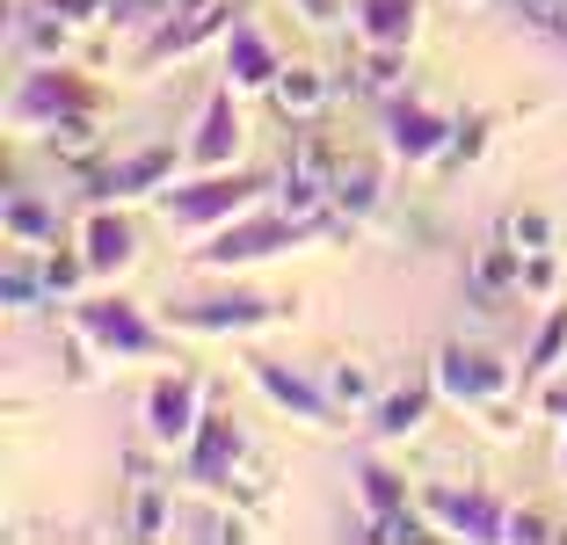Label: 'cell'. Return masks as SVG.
<instances>
[{"label":"cell","instance_id":"6da1fadb","mask_svg":"<svg viewBox=\"0 0 567 545\" xmlns=\"http://www.w3.org/2000/svg\"><path fill=\"white\" fill-rule=\"evenodd\" d=\"M334 182H342V153H334L328 138L306 132L299 146H291V161H284V204H291L299 218H313V212L334 204Z\"/></svg>","mask_w":567,"mask_h":545},{"label":"cell","instance_id":"7a4b0ae2","mask_svg":"<svg viewBox=\"0 0 567 545\" xmlns=\"http://www.w3.org/2000/svg\"><path fill=\"white\" fill-rule=\"evenodd\" d=\"M73 328H81V342L117 349V357H153V349H161V335L146 328V313L124 306V298H87L81 313H73Z\"/></svg>","mask_w":567,"mask_h":545},{"label":"cell","instance_id":"3957f363","mask_svg":"<svg viewBox=\"0 0 567 545\" xmlns=\"http://www.w3.org/2000/svg\"><path fill=\"white\" fill-rule=\"evenodd\" d=\"M436 385L458 400H473V408H495V393L509 385V371H502L495 349L481 342H444V357H436Z\"/></svg>","mask_w":567,"mask_h":545},{"label":"cell","instance_id":"277c9868","mask_svg":"<svg viewBox=\"0 0 567 545\" xmlns=\"http://www.w3.org/2000/svg\"><path fill=\"white\" fill-rule=\"evenodd\" d=\"M73 110H95V88H87L81 73H44L37 66L30 81L16 88V116L22 124H59V116H73Z\"/></svg>","mask_w":567,"mask_h":545},{"label":"cell","instance_id":"5b68a950","mask_svg":"<svg viewBox=\"0 0 567 545\" xmlns=\"http://www.w3.org/2000/svg\"><path fill=\"white\" fill-rule=\"evenodd\" d=\"M430 524L436 531H458V538H509V510L473 487H436L430 495Z\"/></svg>","mask_w":567,"mask_h":545},{"label":"cell","instance_id":"8992f818","mask_svg":"<svg viewBox=\"0 0 567 545\" xmlns=\"http://www.w3.org/2000/svg\"><path fill=\"white\" fill-rule=\"evenodd\" d=\"M248 197H262V175H226V182H189V189H175L167 197V212L183 218V226H212V218H234Z\"/></svg>","mask_w":567,"mask_h":545},{"label":"cell","instance_id":"52a82bcc","mask_svg":"<svg viewBox=\"0 0 567 545\" xmlns=\"http://www.w3.org/2000/svg\"><path fill=\"white\" fill-rule=\"evenodd\" d=\"M269 313H277L269 298L234 291V298H183L167 320H175V328H197V335H234V328H262Z\"/></svg>","mask_w":567,"mask_h":545},{"label":"cell","instance_id":"ba28073f","mask_svg":"<svg viewBox=\"0 0 567 545\" xmlns=\"http://www.w3.org/2000/svg\"><path fill=\"white\" fill-rule=\"evenodd\" d=\"M146 422H153V436H161V444H189V436H197V385L189 379H175V371H161V379H153V393H146Z\"/></svg>","mask_w":567,"mask_h":545},{"label":"cell","instance_id":"9c48e42d","mask_svg":"<svg viewBox=\"0 0 567 545\" xmlns=\"http://www.w3.org/2000/svg\"><path fill=\"white\" fill-rule=\"evenodd\" d=\"M291 240H299V226H291V218H248V226L218 233L212 248H204V263H212V269H234V263H255V255L291 248Z\"/></svg>","mask_w":567,"mask_h":545},{"label":"cell","instance_id":"30bf717a","mask_svg":"<svg viewBox=\"0 0 567 545\" xmlns=\"http://www.w3.org/2000/svg\"><path fill=\"white\" fill-rule=\"evenodd\" d=\"M234 153H240V110H234V95H212V102H204V116H197V132H189V146H183V161L226 167Z\"/></svg>","mask_w":567,"mask_h":545},{"label":"cell","instance_id":"8fae6325","mask_svg":"<svg viewBox=\"0 0 567 545\" xmlns=\"http://www.w3.org/2000/svg\"><path fill=\"white\" fill-rule=\"evenodd\" d=\"M240 473V436L218 422V414H204L197 422V444H189V480L197 487H234Z\"/></svg>","mask_w":567,"mask_h":545},{"label":"cell","instance_id":"7c38bea8","mask_svg":"<svg viewBox=\"0 0 567 545\" xmlns=\"http://www.w3.org/2000/svg\"><path fill=\"white\" fill-rule=\"evenodd\" d=\"M385 124H393V153H401V161H430L436 146H451V124H444V116H430L422 102H408V95H393Z\"/></svg>","mask_w":567,"mask_h":545},{"label":"cell","instance_id":"4fadbf2b","mask_svg":"<svg viewBox=\"0 0 567 545\" xmlns=\"http://www.w3.org/2000/svg\"><path fill=\"white\" fill-rule=\"evenodd\" d=\"M167 167H175V153H167V146H138L132 161H117V167H95V197H102V204L138 197V189L167 182Z\"/></svg>","mask_w":567,"mask_h":545},{"label":"cell","instance_id":"5bb4252c","mask_svg":"<svg viewBox=\"0 0 567 545\" xmlns=\"http://www.w3.org/2000/svg\"><path fill=\"white\" fill-rule=\"evenodd\" d=\"M81 255H87V269H124V263L138 255V233H132V218L102 204V212L81 226Z\"/></svg>","mask_w":567,"mask_h":545},{"label":"cell","instance_id":"9a60e30c","mask_svg":"<svg viewBox=\"0 0 567 545\" xmlns=\"http://www.w3.org/2000/svg\"><path fill=\"white\" fill-rule=\"evenodd\" d=\"M277 73H284V59L269 51L262 30H234L226 37V81L234 88H277Z\"/></svg>","mask_w":567,"mask_h":545},{"label":"cell","instance_id":"2e32d148","mask_svg":"<svg viewBox=\"0 0 567 545\" xmlns=\"http://www.w3.org/2000/svg\"><path fill=\"white\" fill-rule=\"evenodd\" d=\"M255 385H262V393L277 400L284 414H299V422H328V414H334V393H313V385H306L299 371H277V363H255Z\"/></svg>","mask_w":567,"mask_h":545},{"label":"cell","instance_id":"e0dca14e","mask_svg":"<svg viewBox=\"0 0 567 545\" xmlns=\"http://www.w3.org/2000/svg\"><path fill=\"white\" fill-rule=\"evenodd\" d=\"M269 95H277V110H284V116H299V124H306V116L328 110V73L299 59V66H284V73H277V88H269Z\"/></svg>","mask_w":567,"mask_h":545},{"label":"cell","instance_id":"ac0fdd59","mask_svg":"<svg viewBox=\"0 0 567 545\" xmlns=\"http://www.w3.org/2000/svg\"><path fill=\"white\" fill-rule=\"evenodd\" d=\"M364 44H408L415 37V0H357Z\"/></svg>","mask_w":567,"mask_h":545},{"label":"cell","instance_id":"d6986e66","mask_svg":"<svg viewBox=\"0 0 567 545\" xmlns=\"http://www.w3.org/2000/svg\"><path fill=\"white\" fill-rule=\"evenodd\" d=\"M8 240H16V248H51V240H59V218H51V204L44 197H8Z\"/></svg>","mask_w":567,"mask_h":545},{"label":"cell","instance_id":"ffe728a7","mask_svg":"<svg viewBox=\"0 0 567 545\" xmlns=\"http://www.w3.org/2000/svg\"><path fill=\"white\" fill-rule=\"evenodd\" d=\"M517 269H524V255L509 248V240H495L487 255H473V291L481 298H509L517 291Z\"/></svg>","mask_w":567,"mask_h":545},{"label":"cell","instance_id":"44dd1931","mask_svg":"<svg viewBox=\"0 0 567 545\" xmlns=\"http://www.w3.org/2000/svg\"><path fill=\"white\" fill-rule=\"evenodd\" d=\"M379 204V161H342V182H334V212H371Z\"/></svg>","mask_w":567,"mask_h":545},{"label":"cell","instance_id":"7402d4cb","mask_svg":"<svg viewBox=\"0 0 567 545\" xmlns=\"http://www.w3.org/2000/svg\"><path fill=\"white\" fill-rule=\"evenodd\" d=\"M422 414H430V393H422V385H401V393L379 400V430L385 436H408V430H422Z\"/></svg>","mask_w":567,"mask_h":545},{"label":"cell","instance_id":"603a6c76","mask_svg":"<svg viewBox=\"0 0 567 545\" xmlns=\"http://www.w3.org/2000/svg\"><path fill=\"white\" fill-rule=\"evenodd\" d=\"M567 357V313H546L538 320V342L532 357H524V379H553V363Z\"/></svg>","mask_w":567,"mask_h":545},{"label":"cell","instance_id":"cb8c5ba5","mask_svg":"<svg viewBox=\"0 0 567 545\" xmlns=\"http://www.w3.org/2000/svg\"><path fill=\"white\" fill-rule=\"evenodd\" d=\"M44 138L66 153V161H87V153H95V110H73V116H59V124H44Z\"/></svg>","mask_w":567,"mask_h":545},{"label":"cell","instance_id":"d4e9b609","mask_svg":"<svg viewBox=\"0 0 567 545\" xmlns=\"http://www.w3.org/2000/svg\"><path fill=\"white\" fill-rule=\"evenodd\" d=\"M328 393H334V408H371V393H379V385H371V371L357 357H342L328 371Z\"/></svg>","mask_w":567,"mask_h":545},{"label":"cell","instance_id":"484cf974","mask_svg":"<svg viewBox=\"0 0 567 545\" xmlns=\"http://www.w3.org/2000/svg\"><path fill=\"white\" fill-rule=\"evenodd\" d=\"M502 240H509L517 255H538V248H553V218L524 204V212H509V226H502Z\"/></svg>","mask_w":567,"mask_h":545},{"label":"cell","instance_id":"4316f807","mask_svg":"<svg viewBox=\"0 0 567 545\" xmlns=\"http://www.w3.org/2000/svg\"><path fill=\"white\" fill-rule=\"evenodd\" d=\"M167 524H175V502H167L161 487H138L132 495V538H161Z\"/></svg>","mask_w":567,"mask_h":545},{"label":"cell","instance_id":"83f0119b","mask_svg":"<svg viewBox=\"0 0 567 545\" xmlns=\"http://www.w3.org/2000/svg\"><path fill=\"white\" fill-rule=\"evenodd\" d=\"M553 291H560V263H553L546 248H538V255H524V269H517V298H532V306H546Z\"/></svg>","mask_w":567,"mask_h":545},{"label":"cell","instance_id":"f1b7e54d","mask_svg":"<svg viewBox=\"0 0 567 545\" xmlns=\"http://www.w3.org/2000/svg\"><path fill=\"white\" fill-rule=\"evenodd\" d=\"M22 44H30L37 59H59V51H66V16H59V8L30 16V22H22Z\"/></svg>","mask_w":567,"mask_h":545},{"label":"cell","instance_id":"f546056e","mask_svg":"<svg viewBox=\"0 0 567 545\" xmlns=\"http://www.w3.org/2000/svg\"><path fill=\"white\" fill-rule=\"evenodd\" d=\"M364 88H371V95H393V88H401V44H371Z\"/></svg>","mask_w":567,"mask_h":545},{"label":"cell","instance_id":"4dcf8cb0","mask_svg":"<svg viewBox=\"0 0 567 545\" xmlns=\"http://www.w3.org/2000/svg\"><path fill=\"white\" fill-rule=\"evenodd\" d=\"M81 269H87V255H44V291L73 298V291H81Z\"/></svg>","mask_w":567,"mask_h":545},{"label":"cell","instance_id":"1f68e13d","mask_svg":"<svg viewBox=\"0 0 567 545\" xmlns=\"http://www.w3.org/2000/svg\"><path fill=\"white\" fill-rule=\"evenodd\" d=\"M364 495H371V510H408V487L385 465H364Z\"/></svg>","mask_w":567,"mask_h":545},{"label":"cell","instance_id":"d6a6232c","mask_svg":"<svg viewBox=\"0 0 567 545\" xmlns=\"http://www.w3.org/2000/svg\"><path fill=\"white\" fill-rule=\"evenodd\" d=\"M517 16L532 22V30H553V37H567V0H517Z\"/></svg>","mask_w":567,"mask_h":545},{"label":"cell","instance_id":"836d02e7","mask_svg":"<svg viewBox=\"0 0 567 545\" xmlns=\"http://www.w3.org/2000/svg\"><path fill=\"white\" fill-rule=\"evenodd\" d=\"M481 138H487V124H481V116H466V124H458V138H451V146H458L451 161H473V153H481Z\"/></svg>","mask_w":567,"mask_h":545},{"label":"cell","instance_id":"e575fe53","mask_svg":"<svg viewBox=\"0 0 567 545\" xmlns=\"http://www.w3.org/2000/svg\"><path fill=\"white\" fill-rule=\"evenodd\" d=\"M167 16H175V22H212L218 0H167Z\"/></svg>","mask_w":567,"mask_h":545},{"label":"cell","instance_id":"d590c367","mask_svg":"<svg viewBox=\"0 0 567 545\" xmlns=\"http://www.w3.org/2000/svg\"><path fill=\"white\" fill-rule=\"evenodd\" d=\"M44 8H59L66 22H95L102 16V0H44Z\"/></svg>","mask_w":567,"mask_h":545},{"label":"cell","instance_id":"8d00e7d4","mask_svg":"<svg viewBox=\"0 0 567 545\" xmlns=\"http://www.w3.org/2000/svg\"><path fill=\"white\" fill-rule=\"evenodd\" d=\"M509 538H553L546 516H509Z\"/></svg>","mask_w":567,"mask_h":545},{"label":"cell","instance_id":"74e56055","mask_svg":"<svg viewBox=\"0 0 567 545\" xmlns=\"http://www.w3.org/2000/svg\"><path fill=\"white\" fill-rule=\"evenodd\" d=\"M299 8H306V16H320V22L334 16V0H299Z\"/></svg>","mask_w":567,"mask_h":545},{"label":"cell","instance_id":"f35d334b","mask_svg":"<svg viewBox=\"0 0 567 545\" xmlns=\"http://www.w3.org/2000/svg\"><path fill=\"white\" fill-rule=\"evenodd\" d=\"M560 473H567V444H560Z\"/></svg>","mask_w":567,"mask_h":545}]
</instances>
